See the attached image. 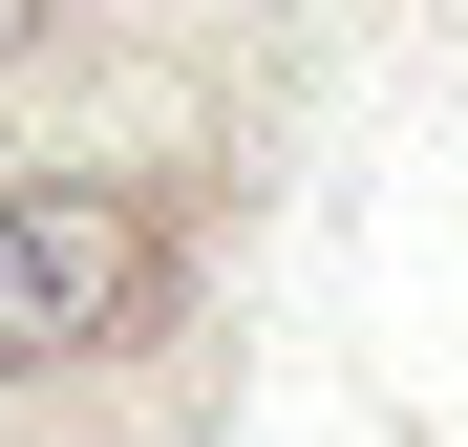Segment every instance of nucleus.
<instances>
[{
	"instance_id": "2",
	"label": "nucleus",
	"mask_w": 468,
	"mask_h": 447,
	"mask_svg": "<svg viewBox=\"0 0 468 447\" xmlns=\"http://www.w3.org/2000/svg\"><path fill=\"white\" fill-rule=\"evenodd\" d=\"M43 22H64V0H0V43H43Z\"/></svg>"
},
{
	"instance_id": "1",
	"label": "nucleus",
	"mask_w": 468,
	"mask_h": 447,
	"mask_svg": "<svg viewBox=\"0 0 468 447\" xmlns=\"http://www.w3.org/2000/svg\"><path fill=\"white\" fill-rule=\"evenodd\" d=\"M149 320H171V235H149V192H107V171H22V192H0V384L128 362Z\"/></svg>"
}]
</instances>
